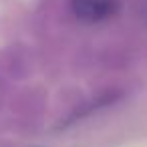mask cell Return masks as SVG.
<instances>
[{
    "instance_id": "1",
    "label": "cell",
    "mask_w": 147,
    "mask_h": 147,
    "mask_svg": "<svg viewBox=\"0 0 147 147\" xmlns=\"http://www.w3.org/2000/svg\"><path fill=\"white\" fill-rule=\"evenodd\" d=\"M71 8L79 20L99 22L109 18L117 10L115 0H71Z\"/></svg>"
}]
</instances>
